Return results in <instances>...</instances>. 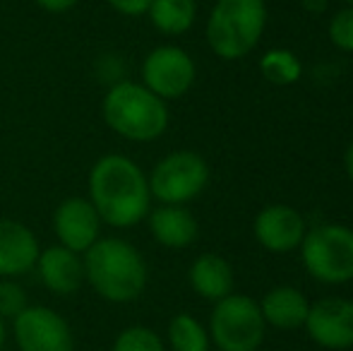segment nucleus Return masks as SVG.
Masks as SVG:
<instances>
[{
	"mask_svg": "<svg viewBox=\"0 0 353 351\" xmlns=\"http://www.w3.org/2000/svg\"><path fill=\"white\" fill-rule=\"evenodd\" d=\"M262 72L274 85H291L301 77V63L291 51H270L262 58Z\"/></svg>",
	"mask_w": 353,
	"mask_h": 351,
	"instance_id": "nucleus-20",
	"label": "nucleus"
},
{
	"mask_svg": "<svg viewBox=\"0 0 353 351\" xmlns=\"http://www.w3.org/2000/svg\"><path fill=\"white\" fill-rule=\"evenodd\" d=\"M255 236L272 253H288L305 239V221L293 207L272 205L257 214Z\"/></svg>",
	"mask_w": 353,
	"mask_h": 351,
	"instance_id": "nucleus-14",
	"label": "nucleus"
},
{
	"mask_svg": "<svg viewBox=\"0 0 353 351\" xmlns=\"http://www.w3.org/2000/svg\"><path fill=\"white\" fill-rule=\"evenodd\" d=\"M27 305V291L17 279H0V318L14 320Z\"/></svg>",
	"mask_w": 353,
	"mask_h": 351,
	"instance_id": "nucleus-22",
	"label": "nucleus"
},
{
	"mask_svg": "<svg viewBox=\"0 0 353 351\" xmlns=\"http://www.w3.org/2000/svg\"><path fill=\"white\" fill-rule=\"evenodd\" d=\"M152 200L161 205H185L205 190L210 181V166L197 152L178 150L166 154L147 176Z\"/></svg>",
	"mask_w": 353,
	"mask_h": 351,
	"instance_id": "nucleus-6",
	"label": "nucleus"
},
{
	"mask_svg": "<svg viewBox=\"0 0 353 351\" xmlns=\"http://www.w3.org/2000/svg\"><path fill=\"white\" fill-rule=\"evenodd\" d=\"M303 263L315 279L344 284L353 279V231L349 226L325 224L303 239Z\"/></svg>",
	"mask_w": 353,
	"mask_h": 351,
	"instance_id": "nucleus-7",
	"label": "nucleus"
},
{
	"mask_svg": "<svg viewBox=\"0 0 353 351\" xmlns=\"http://www.w3.org/2000/svg\"><path fill=\"white\" fill-rule=\"evenodd\" d=\"M330 37L334 46L353 53V8H346L334 14L330 24Z\"/></svg>",
	"mask_w": 353,
	"mask_h": 351,
	"instance_id": "nucleus-23",
	"label": "nucleus"
},
{
	"mask_svg": "<svg viewBox=\"0 0 353 351\" xmlns=\"http://www.w3.org/2000/svg\"><path fill=\"white\" fill-rule=\"evenodd\" d=\"M12 337L19 351H74L70 323L48 305H27L12 320Z\"/></svg>",
	"mask_w": 353,
	"mask_h": 351,
	"instance_id": "nucleus-8",
	"label": "nucleus"
},
{
	"mask_svg": "<svg viewBox=\"0 0 353 351\" xmlns=\"http://www.w3.org/2000/svg\"><path fill=\"white\" fill-rule=\"evenodd\" d=\"M168 344L171 351H210V334L200 320L188 313H178L168 323Z\"/></svg>",
	"mask_w": 353,
	"mask_h": 351,
	"instance_id": "nucleus-19",
	"label": "nucleus"
},
{
	"mask_svg": "<svg viewBox=\"0 0 353 351\" xmlns=\"http://www.w3.org/2000/svg\"><path fill=\"white\" fill-rule=\"evenodd\" d=\"M346 171H349L351 181H353V142H351L349 152H346Z\"/></svg>",
	"mask_w": 353,
	"mask_h": 351,
	"instance_id": "nucleus-27",
	"label": "nucleus"
},
{
	"mask_svg": "<svg viewBox=\"0 0 353 351\" xmlns=\"http://www.w3.org/2000/svg\"><path fill=\"white\" fill-rule=\"evenodd\" d=\"M41 245L27 224L0 217V279H17L37 267Z\"/></svg>",
	"mask_w": 353,
	"mask_h": 351,
	"instance_id": "nucleus-12",
	"label": "nucleus"
},
{
	"mask_svg": "<svg viewBox=\"0 0 353 351\" xmlns=\"http://www.w3.org/2000/svg\"><path fill=\"white\" fill-rule=\"evenodd\" d=\"M87 200L103 226L132 229L147 219L152 192L142 166L118 152L99 157L87 176Z\"/></svg>",
	"mask_w": 353,
	"mask_h": 351,
	"instance_id": "nucleus-1",
	"label": "nucleus"
},
{
	"mask_svg": "<svg viewBox=\"0 0 353 351\" xmlns=\"http://www.w3.org/2000/svg\"><path fill=\"white\" fill-rule=\"evenodd\" d=\"M262 0H216L207 19V41L223 61H236L252 51L265 29Z\"/></svg>",
	"mask_w": 353,
	"mask_h": 351,
	"instance_id": "nucleus-4",
	"label": "nucleus"
},
{
	"mask_svg": "<svg viewBox=\"0 0 353 351\" xmlns=\"http://www.w3.org/2000/svg\"><path fill=\"white\" fill-rule=\"evenodd\" d=\"M305 330L312 342L325 349L353 347V301L322 299L310 305Z\"/></svg>",
	"mask_w": 353,
	"mask_h": 351,
	"instance_id": "nucleus-11",
	"label": "nucleus"
},
{
	"mask_svg": "<svg viewBox=\"0 0 353 351\" xmlns=\"http://www.w3.org/2000/svg\"><path fill=\"white\" fill-rule=\"evenodd\" d=\"M5 342H8V325H5V320L0 318V351L5 349Z\"/></svg>",
	"mask_w": 353,
	"mask_h": 351,
	"instance_id": "nucleus-26",
	"label": "nucleus"
},
{
	"mask_svg": "<svg viewBox=\"0 0 353 351\" xmlns=\"http://www.w3.org/2000/svg\"><path fill=\"white\" fill-rule=\"evenodd\" d=\"M346 3H349V5H351V8H353V0H346Z\"/></svg>",
	"mask_w": 353,
	"mask_h": 351,
	"instance_id": "nucleus-28",
	"label": "nucleus"
},
{
	"mask_svg": "<svg viewBox=\"0 0 353 351\" xmlns=\"http://www.w3.org/2000/svg\"><path fill=\"white\" fill-rule=\"evenodd\" d=\"M147 17L161 34L178 37L192 27L197 17L195 0H152Z\"/></svg>",
	"mask_w": 353,
	"mask_h": 351,
	"instance_id": "nucleus-18",
	"label": "nucleus"
},
{
	"mask_svg": "<svg viewBox=\"0 0 353 351\" xmlns=\"http://www.w3.org/2000/svg\"><path fill=\"white\" fill-rule=\"evenodd\" d=\"M195 75V61L181 46H157L142 61V85L163 101L181 99Z\"/></svg>",
	"mask_w": 353,
	"mask_h": 351,
	"instance_id": "nucleus-9",
	"label": "nucleus"
},
{
	"mask_svg": "<svg viewBox=\"0 0 353 351\" xmlns=\"http://www.w3.org/2000/svg\"><path fill=\"white\" fill-rule=\"evenodd\" d=\"M43 12H51V14H65L70 10L77 8L79 0H34Z\"/></svg>",
	"mask_w": 353,
	"mask_h": 351,
	"instance_id": "nucleus-25",
	"label": "nucleus"
},
{
	"mask_svg": "<svg viewBox=\"0 0 353 351\" xmlns=\"http://www.w3.org/2000/svg\"><path fill=\"white\" fill-rule=\"evenodd\" d=\"M262 318L265 323L274 325L279 330H296L301 325H305L307 310L310 303L307 299L293 286H279V289H272L270 294L262 299L260 303Z\"/></svg>",
	"mask_w": 353,
	"mask_h": 351,
	"instance_id": "nucleus-16",
	"label": "nucleus"
},
{
	"mask_svg": "<svg viewBox=\"0 0 353 351\" xmlns=\"http://www.w3.org/2000/svg\"><path fill=\"white\" fill-rule=\"evenodd\" d=\"M84 281L108 303H130L147 289V263L142 253L125 239L101 236L82 255Z\"/></svg>",
	"mask_w": 353,
	"mask_h": 351,
	"instance_id": "nucleus-2",
	"label": "nucleus"
},
{
	"mask_svg": "<svg viewBox=\"0 0 353 351\" xmlns=\"http://www.w3.org/2000/svg\"><path fill=\"white\" fill-rule=\"evenodd\" d=\"M106 3L113 12L123 14V17H140V14H147L152 0H106Z\"/></svg>",
	"mask_w": 353,
	"mask_h": 351,
	"instance_id": "nucleus-24",
	"label": "nucleus"
},
{
	"mask_svg": "<svg viewBox=\"0 0 353 351\" xmlns=\"http://www.w3.org/2000/svg\"><path fill=\"white\" fill-rule=\"evenodd\" d=\"M190 286L207 301H221L233 289V270L219 255H200L190 267Z\"/></svg>",
	"mask_w": 353,
	"mask_h": 351,
	"instance_id": "nucleus-17",
	"label": "nucleus"
},
{
	"mask_svg": "<svg viewBox=\"0 0 353 351\" xmlns=\"http://www.w3.org/2000/svg\"><path fill=\"white\" fill-rule=\"evenodd\" d=\"M101 116L108 130L128 142H152L166 132V101L152 94L142 82H113L101 99Z\"/></svg>",
	"mask_w": 353,
	"mask_h": 351,
	"instance_id": "nucleus-3",
	"label": "nucleus"
},
{
	"mask_svg": "<svg viewBox=\"0 0 353 351\" xmlns=\"http://www.w3.org/2000/svg\"><path fill=\"white\" fill-rule=\"evenodd\" d=\"M53 234H56L58 243L74 253L84 255L99 239H101V219H99L94 205L87 197H65L58 202L51 217Z\"/></svg>",
	"mask_w": 353,
	"mask_h": 351,
	"instance_id": "nucleus-10",
	"label": "nucleus"
},
{
	"mask_svg": "<svg viewBox=\"0 0 353 351\" xmlns=\"http://www.w3.org/2000/svg\"><path fill=\"white\" fill-rule=\"evenodd\" d=\"M111 351H166V344L152 328L130 325L123 332H118Z\"/></svg>",
	"mask_w": 353,
	"mask_h": 351,
	"instance_id": "nucleus-21",
	"label": "nucleus"
},
{
	"mask_svg": "<svg viewBox=\"0 0 353 351\" xmlns=\"http://www.w3.org/2000/svg\"><path fill=\"white\" fill-rule=\"evenodd\" d=\"M34 270H37L41 284L56 296H72L84 284L82 255L61 243L41 248Z\"/></svg>",
	"mask_w": 353,
	"mask_h": 351,
	"instance_id": "nucleus-13",
	"label": "nucleus"
},
{
	"mask_svg": "<svg viewBox=\"0 0 353 351\" xmlns=\"http://www.w3.org/2000/svg\"><path fill=\"white\" fill-rule=\"evenodd\" d=\"M149 234L163 248H185L197 239V219L183 205H159L147 214Z\"/></svg>",
	"mask_w": 353,
	"mask_h": 351,
	"instance_id": "nucleus-15",
	"label": "nucleus"
},
{
	"mask_svg": "<svg viewBox=\"0 0 353 351\" xmlns=\"http://www.w3.org/2000/svg\"><path fill=\"white\" fill-rule=\"evenodd\" d=\"M265 328L260 303L250 296L228 294L212 310L210 334L221 351H257L265 339Z\"/></svg>",
	"mask_w": 353,
	"mask_h": 351,
	"instance_id": "nucleus-5",
	"label": "nucleus"
}]
</instances>
